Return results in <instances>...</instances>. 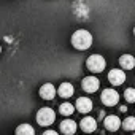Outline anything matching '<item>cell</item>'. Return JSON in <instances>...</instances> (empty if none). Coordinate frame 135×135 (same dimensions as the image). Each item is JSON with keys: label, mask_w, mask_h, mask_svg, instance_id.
Listing matches in <instances>:
<instances>
[{"label": "cell", "mask_w": 135, "mask_h": 135, "mask_svg": "<svg viewBox=\"0 0 135 135\" xmlns=\"http://www.w3.org/2000/svg\"><path fill=\"white\" fill-rule=\"evenodd\" d=\"M0 52H2V46H0Z\"/></svg>", "instance_id": "44dd1931"}, {"label": "cell", "mask_w": 135, "mask_h": 135, "mask_svg": "<svg viewBox=\"0 0 135 135\" xmlns=\"http://www.w3.org/2000/svg\"><path fill=\"white\" fill-rule=\"evenodd\" d=\"M72 45L78 51H86L92 46V35L84 29H78L72 35Z\"/></svg>", "instance_id": "6da1fadb"}, {"label": "cell", "mask_w": 135, "mask_h": 135, "mask_svg": "<svg viewBox=\"0 0 135 135\" xmlns=\"http://www.w3.org/2000/svg\"><path fill=\"white\" fill-rule=\"evenodd\" d=\"M80 127H81L83 132H86V133H92V132H95V129H97V119L92 118V116H86V118L81 119Z\"/></svg>", "instance_id": "30bf717a"}, {"label": "cell", "mask_w": 135, "mask_h": 135, "mask_svg": "<svg viewBox=\"0 0 135 135\" xmlns=\"http://www.w3.org/2000/svg\"><path fill=\"white\" fill-rule=\"evenodd\" d=\"M124 99L129 102V103H135V89L133 88H127L124 91Z\"/></svg>", "instance_id": "e0dca14e"}, {"label": "cell", "mask_w": 135, "mask_h": 135, "mask_svg": "<svg viewBox=\"0 0 135 135\" xmlns=\"http://www.w3.org/2000/svg\"><path fill=\"white\" fill-rule=\"evenodd\" d=\"M119 110H121V113H126V111H127V107H124V105H121V107H119Z\"/></svg>", "instance_id": "d6986e66"}, {"label": "cell", "mask_w": 135, "mask_h": 135, "mask_svg": "<svg viewBox=\"0 0 135 135\" xmlns=\"http://www.w3.org/2000/svg\"><path fill=\"white\" fill-rule=\"evenodd\" d=\"M133 35H135V27H133Z\"/></svg>", "instance_id": "ffe728a7"}, {"label": "cell", "mask_w": 135, "mask_h": 135, "mask_svg": "<svg viewBox=\"0 0 135 135\" xmlns=\"http://www.w3.org/2000/svg\"><path fill=\"white\" fill-rule=\"evenodd\" d=\"M92 100L91 99H88V97H80L78 100H76V103H75V108H76V111H80V113H83V114H88V113H91L92 111Z\"/></svg>", "instance_id": "ba28073f"}, {"label": "cell", "mask_w": 135, "mask_h": 135, "mask_svg": "<svg viewBox=\"0 0 135 135\" xmlns=\"http://www.w3.org/2000/svg\"><path fill=\"white\" fill-rule=\"evenodd\" d=\"M57 92H59V95L62 97V99H70L73 94H75V88H73V84L72 83H62L60 86H59V89H57Z\"/></svg>", "instance_id": "7c38bea8"}, {"label": "cell", "mask_w": 135, "mask_h": 135, "mask_svg": "<svg viewBox=\"0 0 135 135\" xmlns=\"http://www.w3.org/2000/svg\"><path fill=\"white\" fill-rule=\"evenodd\" d=\"M81 88H83L84 92L92 94V92L99 91L100 81H99V78H95V76H86V78H83V81H81Z\"/></svg>", "instance_id": "5b68a950"}, {"label": "cell", "mask_w": 135, "mask_h": 135, "mask_svg": "<svg viewBox=\"0 0 135 135\" xmlns=\"http://www.w3.org/2000/svg\"><path fill=\"white\" fill-rule=\"evenodd\" d=\"M15 135H35V129L30 124H19L15 130Z\"/></svg>", "instance_id": "5bb4252c"}, {"label": "cell", "mask_w": 135, "mask_h": 135, "mask_svg": "<svg viewBox=\"0 0 135 135\" xmlns=\"http://www.w3.org/2000/svg\"><path fill=\"white\" fill-rule=\"evenodd\" d=\"M100 100L105 107H114L119 102V94L114 89H103L100 94Z\"/></svg>", "instance_id": "277c9868"}, {"label": "cell", "mask_w": 135, "mask_h": 135, "mask_svg": "<svg viewBox=\"0 0 135 135\" xmlns=\"http://www.w3.org/2000/svg\"><path fill=\"white\" fill-rule=\"evenodd\" d=\"M75 110H76L75 105H72L70 102H64V103L59 107V113H60L62 116H72Z\"/></svg>", "instance_id": "9a60e30c"}, {"label": "cell", "mask_w": 135, "mask_h": 135, "mask_svg": "<svg viewBox=\"0 0 135 135\" xmlns=\"http://www.w3.org/2000/svg\"><path fill=\"white\" fill-rule=\"evenodd\" d=\"M108 81L113 84V86H121L124 81H126V73L122 69H113L108 72Z\"/></svg>", "instance_id": "8992f818"}, {"label": "cell", "mask_w": 135, "mask_h": 135, "mask_svg": "<svg viewBox=\"0 0 135 135\" xmlns=\"http://www.w3.org/2000/svg\"><path fill=\"white\" fill-rule=\"evenodd\" d=\"M37 122H38V126H41V127H48V126H51L52 122H54V119H56V111L52 110V108H41V110H38V113H37Z\"/></svg>", "instance_id": "3957f363"}, {"label": "cell", "mask_w": 135, "mask_h": 135, "mask_svg": "<svg viewBox=\"0 0 135 135\" xmlns=\"http://www.w3.org/2000/svg\"><path fill=\"white\" fill-rule=\"evenodd\" d=\"M124 130H129V132H132V130H135V116H127L124 121H122V126H121Z\"/></svg>", "instance_id": "2e32d148"}, {"label": "cell", "mask_w": 135, "mask_h": 135, "mask_svg": "<svg viewBox=\"0 0 135 135\" xmlns=\"http://www.w3.org/2000/svg\"><path fill=\"white\" fill-rule=\"evenodd\" d=\"M119 64L122 70H132L135 67V57L132 54H122L119 57Z\"/></svg>", "instance_id": "4fadbf2b"}, {"label": "cell", "mask_w": 135, "mask_h": 135, "mask_svg": "<svg viewBox=\"0 0 135 135\" xmlns=\"http://www.w3.org/2000/svg\"><path fill=\"white\" fill-rule=\"evenodd\" d=\"M43 135H59V133H57V130H46V132H43Z\"/></svg>", "instance_id": "ac0fdd59"}, {"label": "cell", "mask_w": 135, "mask_h": 135, "mask_svg": "<svg viewBox=\"0 0 135 135\" xmlns=\"http://www.w3.org/2000/svg\"><path fill=\"white\" fill-rule=\"evenodd\" d=\"M60 132L64 135H75L76 133V129H78V124L73 121V119H64L59 126Z\"/></svg>", "instance_id": "9c48e42d"}, {"label": "cell", "mask_w": 135, "mask_h": 135, "mask_svg": "<svg viewBox=\"0 0 135 135\" xmlns=\"http://www.w3.org/2000/svg\"><path fill=\"white\" fill-rule=\"evenodd\" d=\"M86 67H88V70L92 72V73H100L105 70V67H107V62L103 59V56L100 54H92L88 57L86 60Z\"/></svg>", "instance_id": "7a4b0ae2"}, {"label": "cell", "mask_w": 135, "mask_h": 135, "mask_svg": "<svg viewBox=\"0 0 135 135\" xmlns=\"http://www.w3.org/2000/svg\"><path fill=\"white\" fill-rule=\"evenodd\" d=\"M103 126H105L107 130L116 132V130L122 126V122H121V119H119L116 114H108V116H105V119H103Z\"/></svg>", "instance_id": "52a82bcc"}, {"label": "cell", "mask_w": 135, "mask_h": 135, "mask_svg": "<svg viewBox=\"0 0 135 135\" xmlns=\"http://www.w3.org/2000/svg\"><path fill=\"white\" fill-rule=\"evenodd\" d=\"M38 94H40V97L45 99V100H52V99L56 97V88H54L51 83H46V84H43V86L40 88Z\"/></svg>", "instance_id": "8fae6325"}, {"label": "cell", "mask_w": 135, "mask_h": 135, "mask_svg": "<svg viewBox=\"0 0 135 135\" xmlns=\"http://www.w3.org/2000/svg\"><path fill=\"white\" fill-rule=\"evenodd\" d=\"M133 135H135V133H133Z\"/></svg>", "instance_id": "7402d4cb"}]
</instances>
